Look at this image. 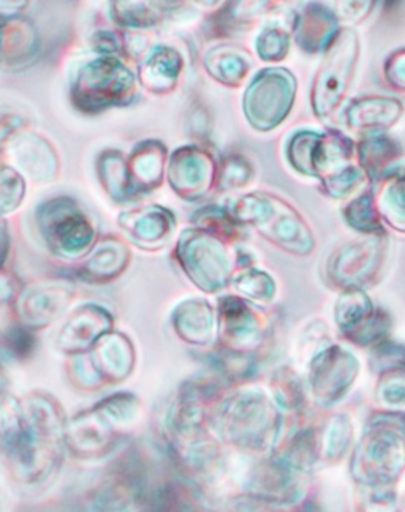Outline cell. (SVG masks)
<instances>
[{
    "label": "cell",
    "instance_id": "5b68a950",
    "mask_svg": "<svg viewBox=\"0 0 405 512\" xmlns=\"http://www.w3.org/2000/svg\"><path fill=\"white\" fill-rule=\"evenodd\" d=\"M356 151L360 155L361 163L366 166V171L385 170L391 162L401 157V146L398 141L393 140L391 136L385 133H374V135L364 136L360 144L356 146Z\"/></svg>",
    "mask_w": 405,
    "mask_h": 512
},
{
    "label": "cell",
    "instance_id": "6da1fadb",
    "mask_svg": "<svg viewBox=\"0 0 405 512\" xmlns=\"http://www.w3.org/2000/svg\"><path fill=\"white\" fill-rule=\"evenodd\" d=\"M361 59V38L355 27L342 26L322 54L311 87V106L318 121H330L352 89Z\"/></svg>",
    "mask_w": 405,
    "mask_h": 512
},
{
    "label": "cell",
    "instance_id": "277c9868",
    "mask_svg": "<svg viewBox=\"0 0 405 512\" xmlns=\"http://www.w3.org/2000/svg\"><path fill=\"white\" fill-rule=\"evenodd\" d=\"M404 114V105L401 100L391 95H363L353 98L342 111L345 125L352 132L385 133L398 124Z\"/></svg>",
    "mask_w": 405,
    "mask_h": 512
},
{
    "label": "cell",
    "instance_id": "ba28073f",
    "mask_svg": "<svg viewBox=\"0 0 405 512\" xmlns=\"http://www.w3.org/2000/svg\"><path fill=\"white\" fill-rule=\"evenodd\" d=\"M385 83L396 92H405V46L391 51L382 65Z\"/></svg>",
    "mask_w": 405,
    "mask_h": 512
},
{
    "label": "cell",
    "instance_id": "8992f818",
    "mask_svg": "<svg viewBox=\"0 0 405 512\" xmlns=\"http://www.w3.org/2000/svg\"><path fill=\"white\" fill-rule=\"evenodd\" d=\"M292 27L282 24H268L263 27L255 40V51L263 62L279 64L287 59L292 49Z\"/></svg>",
    "mask_w": 405,
    "mask_h": 512
},
{
    "label": "cell",
    "instance_id": "52a82bcc",
    "mask_svg": "<svg viewBox=\"0 0 405 512\" xmlns=\"http://www.w3.org/2000/svg\"><path fill=\"white\" fill-rule=\"evenodd\" d=\"M382 0H334V12L342 26L356 27L366 23Z\"/></svg>",
    "mask_w": 405,
    "mask_h": 512
},
{
    "label": "cell",
    "instance_id": "3957f363",
    "mask_svg": "<svg viewBox=\"0 0 405 512\" xmlns=\"http://www.w3.org/2000/svg\"><path fill=\"white\" fill-rule=\"evenodd\" d=\"M293 43L306 56H322L342 29L334 8L311 0L296 10L292 21Z\"/></svg>",
    "mask_w": 405,
    "mask_h": 512
},
{
    "label": "cell",
    "instance_id": "7a4b0ae2",
    "mask_svg": "<svg viewBox=\"0 0 405 512\" xmlns=\"http://www.w3.org/2000/svg\"><path fill=\"white\" fill-rule=\"evenodd\" d=\"M298 80L285 67L263 68L246 92V113L250 122L263 132L281 125L292 113Z\"/></svg>",
    "mask_w": 405,
    "mask_h": 512
}]
</instances>
